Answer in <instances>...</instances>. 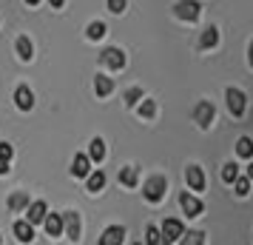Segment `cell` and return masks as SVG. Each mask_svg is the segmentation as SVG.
Wrapping results in <instances>:
<instances>
[{
  "mask_svg": "<svg viewBox=\"0 0 253 245\" xmlns=\"http://www.w3.org/2000/svg\"><path fill=\"white\" fill-rule=\"evenodd\" d=\"M160 234H162V243L160 245H171V243H176V240L185 234V225L179 220H165V222H162V228H160Z\"/></svg>",
  "mask_w": 253,
  "mask_h": 245,
  "instance_id": "7a4b0ae2",
  "label": "cell"
},
{
  "mask_svg": "<svg viewBox=\"0 0 253 245\" xmlns=\"http://www.w3.org/2000/svg\"><path fill=\"white\" fill-rule=\"evenodd\" d=\"M48 3H51V6H54V9H60V6H63V3H66V0H48Z\"/></svg>",
  "mask_w": 253,
  "mask_h": 245,
  "instance_id": "836d02e7",
  "label": "cell"
},
{
  "mask_svg": "<svg viewBox=\"0 0 253 245\" xmlns=\"http://www.w3.org/2000/svg\"><path fill=\"white\" fill-rule=\"evenodd\" d=\"M139 114H142V117H154V114H157V103H154V100H142Z\"/></svg>",
  "mask_w": 253,
  "mask_h": 245,
  "instance_id": "83f0119b",
  "label": "cell"
},
{
  "mask_svg": "<svg viewBox=\"0 0 253 245\" xmlns=\"http://www.w3.org/2000/svg\"><path fill=\"white\" fill-rule=\"evenodd\" d=\"M173 12H176V17H182V20H188V23H194V20H199V3H196V0H179Z\"/></svg>",
  "mask_w": 253,
  "mask_h": 245,
  "instance_id": "3957f363",
  "label": "cell"
},
{
  "mask_svg": "<svg viewBox=\"0 0 253 245\" xmlns=\"http://www.w3.org/2000/svg\"><path fill=\"white\" fill-rule=\"evenodd\" d=\"M233 188H236L239 197H248V194H251V180H248V177H236V180H233Z\"/></svg>",
  "mask_w": 253,
  "mask_h": 245,
  "instance_id": "cb8c5ba5",
  "label": "cell"
},
{
  "mask_svg": "<svg viewBox=\"0 0 253 245\" xmlns=\"http://www.w3.org/2000/svg\"><path fill=\"white\" fill-rule=\"evenodd\" d=\"M17 54H20V60H32L35 46H32V40H29V37H17Z\"/></svg>",
  "mask_w": 253,
  "mask_h": 245,
  "instance_id": "ac0fdd59",
  "label": "cell"
},
{
  "mask_svg": "<svg viewBox=\"0 0 253 245\" xmlns=\"http://www.w3.org/2000/svg\"><path fill=\"white\" fill-rule=\"evenodd\" d=\"M236 177H239V165L236 163H228L225 168H222V180H225V183H233Z\"/></svg>",
  "mask_w": 253,
  "mask_h": 245,
  "instance_id": "4316f807",
  "label": "cell"
},
{
  "mask_svg": "<svg viewBox=\"0 0 253 245\" xmlns=\"http://www.w3.org/2000/svg\"><path fill=\"white\" fill-rule=\"evenodd\" d=\"M216 43H219V32L213 29V26L205 29V32H202V40H199V46H202V49H213Z\"/></svg>",
  "mask_w": 253,
  "mask_h": 245,
  "instance_id": "d6986e66",
  "label": "cell"
},
{
  "mask_svg": "<svg viewBox=\"0 0 253 245\" xmlns=\"http://www.w3.org/2000/svg\"><path fill=\"white\" fill-rule=\"evenodd\" d=\"M91 163H103L105 160V143L100 140V137H94L91 143H88V154H85Z\"/></svg>",
  "mask_w": 253,
  "mask_h": 245,
  "instance_id": "8fae6325",
  "label": "cell"
},
{
  "mask_svg": "<svg viewBox=\"0 0 253 245\" xmlns=\"http://www.w3.org/2000/svg\"><path fill=\"white\" fill-rule=\"evenodd\" d=\"M23 205H29V197H26V194H14L12 197V208L17 211V208H23Z\"/></svg>",
  "mask_w": 253,
  "mask_h": 245,
  "instance_id": "4dcf8cb0",
  "label": "cell"
},
{
  "mask_svg": "<svg viewBox=\"0 0 253 245\" xmlns=\"http://www.w3.org/2000/svg\"><path fill=\"white\" fill-rule=\"evenodd\" d=\"M165 188H168L165 177H151L148 183L142 186V194H145V199H148V202H160V199L165 197Z\"/></svg>",
  "mask_w": 253,
  "mask_h": 245,
  "instance_id": "6da1fadb",
  "label": "cell"
},
{
  "mask_svg": "<svg viewBox=\"0 0 253 245\" xmlns=\"http://www.w3.org/2000/svg\"><path fill=\"white\" fill-rule=\"evenodd\" d=\"M145 243L148 245H160L162 243V234H160L157 225H148V228H145Z\"/></svg>",
  "mask_w": 253,
  "mask_h": 245,
  "instance_id": "d4e9b609",
  "label": "cell"
},
{
  "mask_svg": "<svg viewBox=\"0 0 253 245\" xmlns=\"http://www.w3.org/2000/svg\"><path fill=\"white\" fill-rule=\"evenodd\" d=\"M137 245H139V243H137Z\"/></svg>",
  "mask_w": 253,
  "mask_h": 245,
  "instance_id": "74e56055",
  "label": "cell"
},
{
  "mask_svg": "<svg viewBox=\"0 0 253 245\" xmlns=\"http://www.w3.org/2000/svg\"><path fill=\"white\" fill-rule=\"evenodd\" d=\"M103 186H105V174H103V171H94V174H88V191H91V194L103 191Z\"/></svg>",
  "mask_w": 253,
  "mask_h": 245,
  "instance_id": "44dd1931",
  "label": "cell"
},
{
  "mask_svg": "<svg viewBox=\"0 0 253 245\" xmlns=\"http://www.w3.org/2000/svg\"><path fill=\"white\" fill-rule=\"evenodd\" d=\"M123 240H126V228L123 225H108L100 237V245H123Z\"/></svg>",
  "mask_w": 253,
  "mask_h": 245,
  "instance_id": "8992f818",
  "label": "cell"
},
{
  "mask_svg": "<svg viewBox=\"0 0 253 245\" xmlns=\"http://www.w3.org/2000/svg\"><path fill=\"white\" fill-rule=\"evenodd\" d=\"M225 97H228V108L233 117H242L245 114V108H248V103H245V94L239 92V89H228L225 92Z\"/></svg>",
  "mask_w": 253,
  "mask_h": 245,
  "instance_id": "277c9868",
  "label": "cell"
},
{
  "mask_svg": "<svg viewBox=\"0 0 253 245\" xmlns=\"http://www.w3.org/2000/svg\"><path fill=\"white\" fill-rule=\"evenodd\" d=\"M94 89H97V94H100V97H108V94L114 92V80H111V77H105V74H97Z\"/></svg>",
  "mask_w": 253,
  "mask_h": 245,
  "instance_id": "2e32d148",
  "label": "cell"
},
{
  "mask_svg": "<svg viewBox=\"0 0 253 245\" xmlns=\"http://www.w3.org/2000/svg\"><path fill=\"white\" fill-rule=\"evenodd\" d=\"M120 183L128 186V188H134V186H137V168H134V165L123 168V171H120Z\"/></svg>",
  "mask_w": 253,
  "mask_h": 245,
  "instance_id": "ffe728a7",
  "label": "cell"
},
{
  "mask_svg": "<svg viewBox=\"0 0 253 245\" xmlns=\"http://www.w3.org/2000/svg\"><path fill=\"white\" fill-rule=\"evenodd\" d=\"M71 174L74 177H88L91 174V160L85 154H77L74 157V165H71Z\"/></svg>",
  "mask_w": 253,
  "mask_h": 245,
  "instance_id": "7c38bea8",
  "label": "cell"
},
{
  "mask_svg": "<svg viewBox=\"0 0 253 245\" xmlns=\"http://www.w3.org/2000/svg\"><path fill=\"white\" fill-rule=\"evenodd\" d=\"M211 120H213V105H211V103H199V105H196V123H199L202 129H208V126H211Z\"/></svg>",
  "mask_w": 253,
  "mask_h": 245,
  "instance_id": "5bb4252c",
  "label": "cell"
},
{
  "mask_svg": "<svg viewBox=\"0 0 253 245\" xmlns=\"http://www.w3.org/2000/svg\"><path fill=\"white\" fill-rule=\"evenodd\" d=\"M108 12L123 14V12H126V0H108Z\"/></svg>",
  "mask_w": 253,
  "mask_h": 245,
  "instance_id": "f546056e",
  "label": "cell"
},
{
  "mask_svg": "<svg viewBox=\"0 0 253 245\" xmlns=\"http://www.w3.org/2000/svg\"><path fill=\"white\" fill-rule=\"evenodd\" d=\"M14 103H17L20 111H29V108L35 105V94H32V89H29V86H17V92H14Z\"/></svg>",
  "mask_w": 253,
  "mask_h": 245,
  "instance_id": "9c48e42d",
  "label": "cell"
},
{
  "mask_svg": "<svg viewBox=\"0 0 253 245\" xmlns=\"http://www.w3.org/2000/svg\"><path fill=\"white\" fill-rule=\"evenodd\" d=\"M248 60H251V66H253V43H251V49H248Z\"/></svg>",
  "mask_w": 253,
  "mask_h": 245,
  "instance_id": "e575fe53",
  "label": "cell"
},
{
  "mask_svg": "<svg viewBox=\"0 0 253 245\" xmlns=\"http://www.w3.org/2000/svg\"><path fill=\"white\" fill-rule=\"evenodd\" d=\"M85 35H88V40H100V37L105 35V23H100V20H94V23L88 26V32H85Z\"/></svg>",
  "mask_w": 253,
  "mask_h": 245,
  "instance_id": "484cf974",
  "label": "cell"
},
{
  "mask_svg": "<svg viewBox=\"0 0 253 245\" xmlns=\"http://www.w3.org/2000/svg\"><path fill=\"white\" fill-rule=\"evenodd\" d=\"M12 154H14V148L9 143H0V157H3V160H12Z\"/></svg>",
  "mask_w": 253,
  "mask_h": 245,
  "instance_id": "1f68e13d",
  "label": "cell"
},
{
  "mask_svg": "<svg viewBox=\"0 0 253 245\" xmlns=\"http://www.w3.org/2000/svg\"><path fill=\"white\" fill-rule=\"evenodd\" d=\"M248 180H253V163L248 165Z\"/></svg>",
  "mask_w": 253,
  "mask_h": 245,
  "instance_id": "d590c367",
  "label": "cell"
},
{
  "mask_svg": "<svg viewBox=\"0 0 253 245\" xmlns=\"http://www.w3.org/2000/svg\"><path fill=\"white\" fill-rule=\"evenodd\" d=\"M182 240V245H205V234L202 231H188L179 237Z\"/></svg>",
  "mask_w": 253,
  "mask_h": 245,
  "instance_id": "603a6c76",
  "label": "cell"
},
{
  "mask_svg": "<svg viewBox=\"0 0 253 245\" xmlns=\"http://www.w3.org/2000/svg\"><path fill=\"white\" fill-rule=\"evenodd\" d=\"M185 180H188V186L194 188V191H202L205 188V174H202L199 165H188L185 168Z\"/></svg>",
  "mask_w": 253,
  "mask_h": 245,
  "instance_id": "30bf717a",
  "label": "cell"
},
{
  "mask_svg": "<svg viewBox=\"0 0 253 245\" xmlns=\"http://www.w3.org/2000/svg\"><path fill=\"white\" fill-rule=\"evenodd\" d=\"M26 214H29V220H26V222H32V225H35V222H43V220H46V214H48L46 202H40V199H37V202H32Z\"/></svg>",
  "mask_w": 253,
  "mask_h": 245,
  "instance_id": "9a60e30c",
  "label": "cell"
},
{
  "mask_svg": "<svg viewBox=\"0 0 253 245\" xmlns=\"http://www.w3.org/2000/svg\"><path fill=\"white\" fill-rule=\"evenodd\" d=\"M14 237H17L20 243H32V240H35V228H32V222H26V220L14 222Z\"/></svg>",
  "mask_w": 253,
  "mask_h": 245,
  "instance_id": "4fadbf2b",
  "label": "cell"
},
{
  "mask_svg": "<svg viewBox=\"0 0 253 245\" xmlns=\"http://www.w3.org/2000/svg\"><path fill=\"white\" fill-rule=\"evenodd\" d=\"M236 154L251 160V157H253V140H251V137H239V143H236Z\"/></svg>",
  "mask_w": 253,
  "mask_h": 245,
  "instance_id": "7402d4cb",
  "label": "cell"
},
{
  "mask_svg": "<svg viewBox=\"0 0 253 245\" xmlns=\"http://www.w3.org/2000/svg\"><path fill=\"white\" fill-rule=\"evenodd\" d=\"M105 66H111V69H123L126 66V54H123V49H105L103 54H100Z\"/></svg>",
  "mask_w": 253,
  "mask_h": 245,
  "instance_id": "ba28073f",
  "label": "cell"
},
{
  "mask_svg": "<svg viewBox=\"0 0 253 245\" xmlns=\"http://www.w3.org/2000/svg\"><path fill=\"white\" fill-rule=\"evenodd\" d=\"M46 231H48V237H60L63 234V217L60 214H51V217H46Z\"/></svg>",
  "mask_w": 253,
  "mask_h": 245,
  "instance_id": "e0dca14e",
  "label": "cell"
},
{
  "mask_svg": "<svg viewBox=\"0 0 253 245\" xmlns=\"http://www.w3.org/2000/svg\"><path fill=\"white\" fill-rule=\"evenodd\" d=\"M63 231H66L69 240H80V214L69 211V214L63 217Z\"/></svg>",
  "mask_w": 253,
  "mask_h": 245,
  "instance_id": "52a82bcc",
  "label": "cell"
},
{
  "mask_svg": "<svg viewBox=\"0 0 253 245\" xmlns=\"http://www.w3.org/2000/svg\"><path fill=\"white\" fill-rule=\"evenodd\" d=\"M26 3H32V6H37V3H40V0H26Z\"/></svg>",
  "mask_w": 253,
  "mask_h": 245,
  "instance_id": "8d00e7d4",
  "label": "cell"
},
{
  "mask_svg": "<svg viewBox=\"0 0 253 245\" xmlns=\"http://www.w3.org/2000/svg\"><path fill=\"white\" fill-rule=\"evenodd\" d=\"M179 205H182V211L188 214V217H199V214L205 211V205H202L194 194H188V191H185V194H179Z\"/></svg>",
  "mask_w": 253,
  "mask_h": 245,
  "instance_id": "5b68a950",
  "label": "cell"
},
{
  "mask_svg": "<svg viewBox=\"0 0 253 245\" xmlns=\"http://www.w3.org/2000/svg\"><path fill=\"white\" fill-rule=\"evenodd\" d=\"M6 171H9V160H3V157H0V174H6Z\"/></svg>",
  "mask_w": 253,
  "mask_h": 245,
  "instance_id": "d6a6232c",
  "label": "cell"
},
{
  "mask_svg": "<svg viewBox=\"0 0 253 245\" xmlns=\"http://www.w3.org/2000/svg\"><path fill=\"white\" fill-rule=\"evenodd\" d=\"M139 97H142V89H128V92H126V103L128 105H137Z\"/></svg>",
  "mask_w": 253,
  "mask_h": 245,
  "instance_id": "f1b7e54d",
  "label": "cell"
}]
</instances>
